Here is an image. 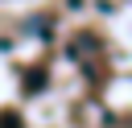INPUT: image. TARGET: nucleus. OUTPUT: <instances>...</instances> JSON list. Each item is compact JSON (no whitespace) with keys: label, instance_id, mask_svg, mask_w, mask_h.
Wrapping results in <instances>:
<instances>
[{"label":"nucleus","instance_id":"f257e3e1","mask_svg":"<svg viewBox=\"0 0 132 128\" xmlns=\"http://www.w3.org/2000/svg\"><path fill=\"white\" fill-rule=\"evenodd\" d=\"M0 128H21V120H16V116H4V120H0Z\"/></svg>","mask_w":132,"mask_h":128}]
</instances>
